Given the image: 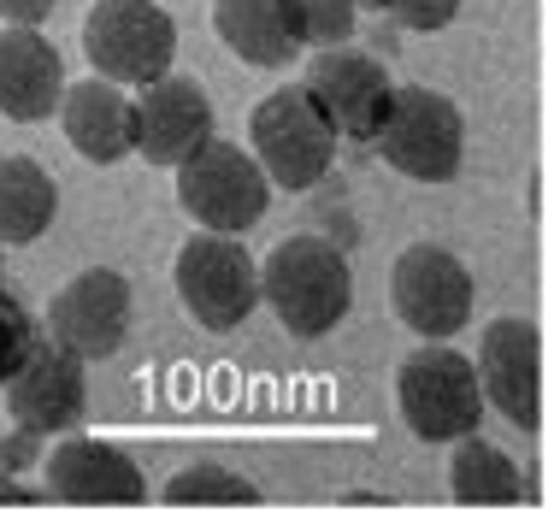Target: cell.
<instances>
[{
    "label": "cell",
    "mask_w": 560,
    "mask_h": 525,
    "mask_svg": "<svg viewBox=\"0 0 560 525\" xmlns=\"http://www.w3.org/2000/svg\"><path fill=\"white\" fill-rule=\"evenodd\" d=\"M42 490L48 502L66 508H142L148 502V478L118 443L101 438H54V448L42 455Z\"/></svg>",
    "instance_id": "30bf717a"
},
{
    "label": "cell",
    "mask_w": 560,
    "mask_h": 525,
    "mask_svg": "<svg viewBox=\"0 0 560 525\" xmlns=\"http://www.w3.org/2000/svg\"><path fill=\"white\" fill-rule=\"evenodd\" d=\"M384 19L396 30H413V36H436L460 19V0H384Z\"/></svg>",
    "instance_id": "603a6c76"
},
{
    "label": "cell",
    "mask_w": 560,
    "mask_h": 525,
    "mask_svg": "<svg viewBox=\"0 0 560 525\" xmlns=\"http://www.w3.org/2000/svg\"><path fill=\"white\" fill-rule=\"evenodd\" d=\"M372 148L389 172L413 177V184H454V172L466 160V118L436 89L401 83L389 95V113L377 125Z\"/></svg>",
    "instance_id": "7a4b0ae2"
},
{
    "label": "cell",
    "mask_w": 560,
    "mask_h": 525,
    "mask_svg": "<svg viewBox=\"0 0 560 525\" xmlns=\"http://www.w3.org/2000/svg\"><path fill=\"white\" fill-rule=\"evenodd\" d=\"M48 337L83 360H113L130 337V283L113 266H89L48 302Z\"/></svg>",
    "instance_id": "4fadbf2b"
},
{
    "label": "cell",
    "mask_w": 560,
    "mask_h": 525,
    "mask_svg": "<svg viewBox=\"0 0 560 525\" xmlns=\"http://www.w3.org/2000/svg\"><path fill=\"white\" fill-rule=\"evenodd\" d=\"M59 213V184L30 154H0V248H30Z\"/></svg>",
    "instance_id": "ac0fdd59"
},
{
    "label": "cell",
    "mask_w": 560,
    "mask_h": 525,
    "mask_svg": "<svg viewBox=\"0 0 560 525\" xmlns=\"http://www.w3.org/2000/svg\"><path fill=\"white\" fill-rule=\"evenodd\" d=\"M372 48H377V54H396V24H389V19L372 30Z\"/></svg>",
    "instance_id": "4316f807"
},
{
    "label": "cell",
    "mask_w": 560,
    "mask_h": 525,
    "mask_svg": "<svg viewBox=\"0 0 560 525\" xmlns=\"http://www.w3.org/2000/svg\"><path fill=\"white\" fill-rule=\"evenodd\" d=\"M354 7H366V12H384V0H354Z\"/></svg>",
    "instance_id": "83f0119b"
},
{
    "label": "cell",
    "mask_w": 560,
    "mask_h": 525,
    "mask_svg": "<svg viewBox=\"0 0 560 525\" xmlns=\"http://www.w3.org/2000/svg\"><path fill=\"white\" fill-rule=\"evenodd\" d=\"M0 278H7V248H0Z\"/></svg>",
    "instance_id": "f1b7e54d"
},
{
    "label": "cell",
    "mask_w": 560,
    "mask_h": 525,
    "mask_svg": "<svg viewBox=\"0 0 560 525\" xmlns=\"http://www.w3.org/2000/svg\"><path fill=\"white\" fill-rule=\"evenodd\" d=\"M59 125H66L71 148H78L89 166H118L125 154H136L130 95L118 83H107V78L66 83V95H59Z\"/></svg>",
    "instance_id": "2e32d148"
},
{
    "label": "cell",
    "mask_w": 560,
    "mask_h": 525,
    "mask_svg": "<svg viewBox=\"0 0 560 525\" xmlns=\"http://www.w3.org/2000/svg\"><path fill=\"white\" fill-rule=\"evenodd\" d=\"M59 7V0H0V24H30L42 30V19Z\"/></svg>",
    "instance_id": "d4e9b609"
},
{
    "label": "cell",
    "mask_w": 560,
    "mask_h": 525,
    "mask_svg": "<svg viewBox=\"0 0 560 525\" xmlns=\"http://www.w3.org/2000/svg\"><path fill=\"white\" fill-rule=\"evenodd\" d=\"M448 490H454V502H466V508H513V502H525V478H520V467H513V455L495 448V443H483L478 431L454 438Z\"/></svg>",
    "instance_id": "d6986e66"
},
{
    "label": "cell",
    "mask_w": 560,
    "mask_h": 525,
    "mask_svg": "<svg viewBox=\"0 0 560 525\" xmlns=\"http://www.w3.org/2000/svg\"><path fill=\"white\" fill-rule=\"evenodd\" d=\"M472 372H478L483 401H490L508 425H520V431L542 425V342H537L532 319L508 313V319L483 325Z\"/></svg>",
    "instance_id": "7c38bea8"
},
{
    "label": "cell",
    "mask_w": 560,
    "mask_h": 525,
    "mask_svg": "<svg viewBox=\"0 0 560 525\" xmlns=\"http://www.w3.org/2000/svg\"><path fill=\"white\" fill-rule=\"evenodd\" d=\"M248 142H254V160H260L266 184L271 189H319L325 172L337 166V130L330 118L313 107V95L301 83L290 89H271V95L254 107L248 118Z\"/></svg>",
    "instance_id": "3957f363"
},
{
    "label": "cell",
    "mask_w": 560,
    "mask_h": 525,
    "mask_svg": "<svg viewBox=\"0 0 560 525\" xmlns=\"http://www.w3.org/2000/svg\"><path fill=\"white\" fill-rule=\"evenodd\" d=\"M0 502H48V490L42 485H19V478H0Z\"/></svg>",
    "instance_id": "484cf974"
},
{
    "label": "cell",
    "mask_w": 560,
    "mask_h": 525,
    "mask_svg": "<svg viewBox=\"0 0 560 525\" xmlns=\"http://www.w3.org/2000/svg\"><path fill=\"white\" fill-rule=\"evenodd\" d=\"M213 30L242 66H260V71H283L301 54L283 0H213Z\"/></svg>",
    "instance_id": "e0dca14e"
},
{
    "label": "cell",
    "mask_w": 560,
    "mask_h": 525,
    "mask_svg": "<svg viewBox=\"0 0 560 525\" xmlns=\"http://www.w3.org/2000/svg\"><path fill=\"white\" fill-rule=\"evenodd\" d=\"M42 460V438L19 425V438H0V472H24Z\"/></svg>",
    "instance_id": "cb8c5ba5"
},
{
    "label": "cell",
    "mask_w": 560,
    "mask_h": 525,
    "mask_svg": "<svg viewBox=\"0 0 560 525\" xmlns=\"http://www.w3.org/2000/svg\"><path fill=\"white\" fill-rule=\"evenodd\" d=\"M283 12H290V36L301 48H337L360 30L354 0H283Z\"/></svg>",
    "instance_id": "44dd1931"
},
{
    "label": "cell",
    "mask_w": 560,
    "mask_h": 525,
    "mask_svg": "<svg viewBox=\"0 0 560 525\" xmlns=\"http://www.w3.org/2000/svg\"><path fill=\"white\" fill-rule=\"evenodd\" d=\"M389 302H396L407 331H419L425 342H448L472 319V272L460 266V254L413 243L401 248L396 272H389Z\"/></svg>",
    "instance_id": "9c48e42d"
},
{
    "label": "cell",
    "mask_w": 560,
    "mask_h": 525,
    "mask_svg": "<svg viewBox=\"0 0 560 525\" xmlns=\"http://www.w3.org/2000/svg\"><path fill=\"white\" fill-rule=\"evenodd\" d=\"M396 401L401 419L419 443H454L478 431L483 419V389L472 372V354L448 349V342H425L396 366Z\"/></svg>",
    "instance_id": "8992f818"
},
{
    "label": "cell",
    "mask_w": 560,
    "mask_h": 525,
    "mask_svg": "<svg viewBox=\"0 0 560 525\" xmlns=\"http://www.w3.org/2000/svg\"><path fill=\"white\" fill-rule=\"evenodd\" d=\"M30 342H36V319H30V307L12 290H0V384L24 366Z\"/></svg>",
    "instance_id": "7402d4cb"
},
{
    "label": "cell",
    "mask_w": 560,
    "mask_h": 525,
    "mask_svg": "<svg viewBox=\"0 0 560 525\" xmlns=\"http://www.w3.org/2000/svg\"><path fill=\"white\" fill-rule=\"evenodd\" d=\"M83 54L95 78L118 89H142L177 59V24L154 0H95L83 19Z\"/></svg>",
    "instance_id": "52a82bcc"
},
{
    "label": "cell",
    "mask_w": 560,
    "mask_h": 525,
    "mask_svg": "<svg viewBox=\"0 0 560 525\" xmlns=\"http://www.w3.org/2000/svg\"><path fill=\"white\" fill-rule=\"evenodd\" d=\"M301 89H307L313 107L330 118V130L348 137V142H372L377 125H384V113H389V95H396L384 59L348 48V42H337V48H313L307 71H301Z\"/></svg>",
    "instance_id": "ba28073f"
},
{
    "label": "cell",
    "mask_w": 560,
    "mask_h": 525,
    "mask_svg": "<svg viewBox=\"0 0 560 525\" xmlns=\"http://www.w3.org/2000/svg\"><path fill=\"white\" fill-rule=\"evenodd\" d=\"M172 283H177V302L201 331L213 337H231L248 325V313L260 307V260L224 231H201L177 248V266H172Z\"/></svg>",
    "instance_id": "5b68a950"
},
{
    "label": "cell",
    "mask_w": 560,
    "mask_h": 525,
    "mask_svg": "<svg viewBox=\"0 0 560 525\" xmlns=\"http://www.w3.org/2000/svg\"><path fill=\"white\" fill-rule=\"evenodd\" d=\"M7 408H12V425L36 431V438H66V431L83 425V408H89V384H83V360L54 342L48 331H36L30 342L24 366L12 372L7 384Z\"/></svg>",
    "instance_id": "8fae6325"
},
{
    "label": "cell",
    "mask_w": 560,
    "mask_h": 525,
    "mask_svg": "<svg viewBox=\"0 0 560 525\" xmlns=\"http://www.w3.org/2000/svg\"><path fill=\"white\" fill-rule=\"evenodd\" d=\"M130 113H136V154L165 172L213 137V101H207L201 78H184V71H160L154 83H142L130 95Z\"/></svg>",
    "instance_id": "5bb4252c"
},
{
    "label": "cell",
    "mask_w": 560,
    "mask_h": 525,
    "mask_svg": "<svg viewBox=\"0 0 560 525\" xmlns=\"http://www.w3.org/2000/svg\"><path fill=\"white\" fill-rule=\"evenodd\" d=\"M59 95H66L59 48L42 30L7 24L0 30V118H12V125H42V118L59 113Z\"/></svg>",
    "instance_id": "9a60e30c"
},
{
    "label": "cell",
    "mask_w": 560,
    "mask_h": 525,
    "mask_svg": "<svg viewBox=\"0 0 560 525\" xmlns=\"http://www.w3.org/2000/svg\"><path fill=\"white\" fill-rule=\"evenodd\" d=\"M260 302L278 313L283 331L295 337H330L354 307V272L348 254L325 236H290L260 260Z\"/></svg>",
    "instance_id": "6da1fadb"
},
{
    "label": "cell",
    "mask_w": 560,
    "mask_h": 525,
    "mask_svg": "<svg viewBox=\"0 0 560 525\" xmlns=\"http://www.w3.org/2000/svg\"><path fill=\"white\" fill-rule=\"evenodd\" d=\"M172 172H177V207H184L201 231L242 236V231H254L271 207V184H266L260 160L236 142L207 137L201 148H189Z\"/></svg>",
    "instance_id": "277c9868"
},
{
    "label": "cell",
    "mask_w": 560,
    "mask_h": 525,
    "mask_svg": "<svg viewBox=\"0 0 560 525\" xmlns=\"http://www.w3.org/2000/svg\"><path fill=\"white\" fill-rule=\"evenodd\" d=\"M160 497L172 508H254V502H260V490H254L242 472L201 460V467H184V472L165 478Z\"/></svg>",
    "instance_id": "ffe728a7"
}]
</instances>
